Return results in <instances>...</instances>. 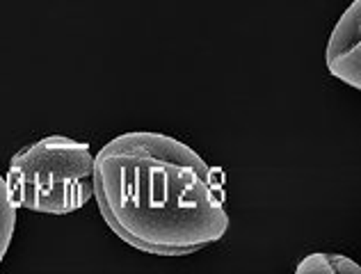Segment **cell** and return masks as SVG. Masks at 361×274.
<instances>
[{"label": "cell", "instance_id": "cell-1", "mask_svg": "<svg viewBox=\"0 0 361 274\" xmlns=\"http://www.w3.org/2000/svg\"><path fill=\"white\" fill-rule=\"evenodd\" d=\"M92 197L121 242L154 256H188L229 231L222 172L165 133L130 130L103 144Z\"/></svg>", "mask_w": 361, "mask_h": 274}, {"label": "cell", "instance_id": "cell-2", "mask_svg": "<svg viewBox=\"0 0 361 274\" xmlns=\"http://www.w3.org/2000/svg\"><path fill=\"white\" fill-rule=\"evenodd\" d=\"M16 208L69 215L94 194V154L87 142L49 135L18 149L5 176Z\"/></svg>", "mask_w": 361, "mask_h": 274}, {"label": "cell", "instance_id": "cell-3", "mask_svg": "<svg viewBox=\"0 0 361 274\" xmlns=\"http://www.w3.org/2000/svg\"><path fill=\"white\" fill-rule=\"evenodd\" d=\"M327 71L353 89H361V0H353L331 30L325 49Z\"/></svg>", "mask_w": 361, "mask_h": 274}, {"label": "cell", "instance_id": "cell-4", "mask_svg": "<svg viewBox=\"0 0 361 274\" xmlns=\"http://www.w3.org/2000/svg\"><path fill=\"white\" fill-rule=\"evenodd\" d=\"M298 274H359V263L341 254H309L295 268Z\"/></svg>", "mask_w": 361, "mask_h": 274}, {"label": "cell", "instance_id": "cell-5", "mask_svg": "<svg viewBox=\"0 0 361 274\" xmlns=\"http://www.w3.org/2000/svg\"><path fill=\"white\" fill-rule=\"evenodd\" d=\"M16 211L18 208L14 206L12 197H9L5 178L0 176V263L5 261V254L16 229Z\"/></svg>", "mask_w": 361, "mask_h": 274}]
</instances>
